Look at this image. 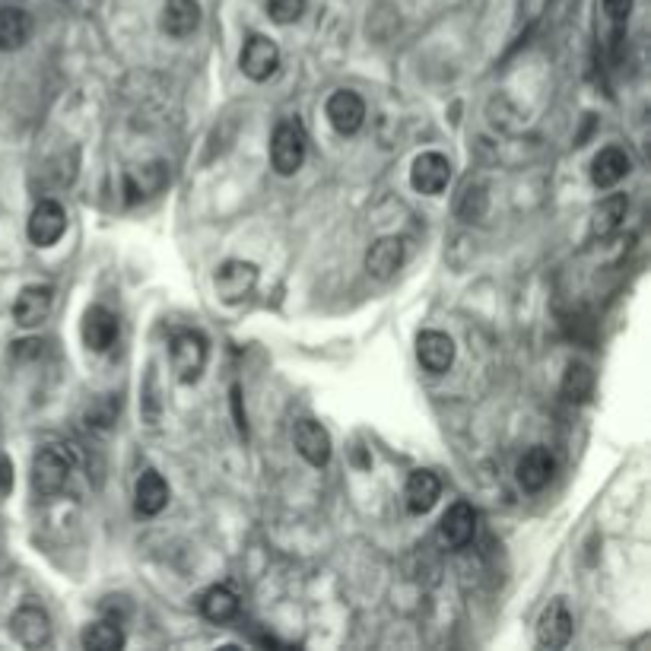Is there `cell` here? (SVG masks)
Wrapping results in <instances>:
<instances>
[{
  "label": "cell",
  "instance_id": "d4e9b609",
  "mask_svg": "<svg viewBox=\"0 0 651 651\" xmlns=\"http://www.w3.org/2000/svg\"><path fill=\"white\" fill-rule=\"evenodd\" d=\"M594 391V372L585 363H569L563 375V397L572 404H585Z\"/></svg>",
  "mask_w": 651,
  "mask_h": 651
},
{
  "label": "cell",
  "instance_id": "52a82bcc",
  "mask_svg": "<svg viewBox=\"0 0 651 651\" xmlns=\"http://www.w3.org/2000/svg\"><path fill=\"white\" fill-rule=\"evenodd\" d=\"M477 534V512L474 505L467 502H455L451 509L442 515V524H439V537L448 550H464L470 540Z\"/></svg>",
  "mask_w": 651,
  "mask_h": 651
},
{
  "label": "cell",
  "instance_id": "5b68a950",
  "mask_svg": "<svg viewBox=\"0 0 651 651\" xmlns=\"http://www.w3.org/2000/svg\"><path fill=\"white\" fill-rule=\"evenodd\" d=\"M213 286H216V296L223 302H242L255 293L258 286V267L251 261H226L220 270H216L213 277Z\"/></svg>",
  "mask_w": 651,
  "mask_h": 651
},
{
  "label": "cell",
  "instance_id": "f1b7e54d",
  "mask_svg": "<svg viewBox=\"0 0 651 651\" xmlns=\"http://www.w3.org/2000/svg\"><path fill=\"white\" fill-rule=\"evenodd\" d=\"M143 413H147L150 423L159 420V388H156V372H153V366L147 369V388H143Z\"/></svg>",
  "mask_w": 651,
  "mask_h": 651
},
{
  "label": "cell",
  "instance_id": "4dcf8cb0",
  "mask_svg": "<svg viewBox=\"0 0 651 651\" xmlns=\"http://www.w3.org/2000/svg\"><path fill=\"white\" fill-rule=\"evenodd\" d=\"M13 490V467L10 458L0 455V493H10Z\"/></svg>",
  "mask_w": 651,
  "mask_h": 651
},
{
  "label": "cell",
  "instance_id": "2e32d148",
  "mask_svg": "<svg viewBox=\"0 0 651 651\" xmlns=\"http://www.w3.org/2000/svg\"><path fill=\"white\" fill-rule=\"evenodd\" d=\"M115 340H118V318L108 309H102V305H93L83 318V343L93 353H105Z\"/></svg>",
  "mask_w": 651,
  "mask_h": 651
},
{
  "label": "cell",
  "instance_id": "83f0119b",
  "mask_svg": "<svg viewBox=\"0 0 651 651\" xmlns=\"http://www.w3.org/2000/svg\"><path fill=\"white\" fill-rule=\"evenodd\" d=\"M458 213L464 216V220H480V216L486 213V194H483V188L477 185V188H464V194H461V201H458Z\"/></svg>",
  "mask_w": 651,
  "mask_h": 651
},
{
  "label": "cell",
  "instance_id": "4fadbf2b",
  "mask_svg": "<svg viewBox=\"0 0 651 651\" xmlns=\"http://www.w3.org/2000/svg\"><path fill=\"white\" fill-rule=\"evenodd\" d=\"M572 639V613L563 601H553L537 623V642L544 648H566Z\"/></svg>",
  "mask_w": 651,
  "mask_h": 651
},
{
  "label": "cell",
  "instance_id": "484cf974",
  "mask_svg": "<svg viewBox=\"0 0 651 651\" xmlns=\"http://www.w3.org/2000/svg\"><path fill=\"white\" fill-rule=\"evenodd\" d=\"M124 645L121 623H93L83 632V648L86 651H118Z\"/></svg>",
  "mask_w": 651,
  "mask_h": 651
},
{
  "label": "cell",
  "instance_id": "7a4b0ae2",
  "mask_svg": "<svg viewBox=\"0 0 651 651\" xmlns=\"http://www.w3.org/2000/svg\"><path fill=\"white\" fill-rule=\"evenodd\" d=\"M305 150H309V134L296 121V118H286L277 124L274 137H270V162L280 175H296L305 162Z\"/></svg>",
  "mask_w": 651,
  "mask_h": 651
},
{
  "label": "cell",
  "instance_id": "ffe728a7",
  "mask_svg": "<svg viewBox=\"0 0 651 651\" xmlns=\"http://www.w3.org/2000/svg\"><path fill=\"white\" fill-rule=\"evenodd\" d=\"M629 169H632L629 156L620 147H607V150H601L598 156H594V162H591V182L598 185V188H613V185L623 182V178L629 175Z\"/></svg>",
  "mask_w": 651,
  "mask_h": 651
},
{
  "label": "cell",
  "instance_id": "7402d4cb",
  "mask_svg": "<svg viewBox=\"0 0 651 651\" xmlns=\"http://www.w3.org/2000/svg\"><path fill=\"white\" fill-rule=\"evenodd\" d=\"M629 210V197L626 194H610L604 201L594 207L591 213V239H607L620 229V223L626 220Z\"/></svg>",
  "mask_w": 651,
  "mask_h": 651
},
{
  "label": "cell",
  "instance_id": "30bf717a",
  "mask_svg": "<svg viewBox=\"0 0 651 651\" xmlns=\"http://www.w3.org/2000/svg\"><path fill=\"white\" fill-rule=\"evenodd\" d=\"M10 629H13L16 642L26 648H42L51 642V620H48V613L35 604H26L16 610L10 620Z\"/></svg>",
  "mask_w": 651,
  "mask_h": 651
},
{
  "label": "cell",
  "instance_id": "7c38bea8",
  "mask_svg": "<svg viewBox=\"0 0 651 651\" xmlns=\"http://www.w3.org/2000/svg\"><path fill=\"white\" fill-rule=\"evenodd\" d=\"M51 302H54L51 286H42V283L23 286L20 296L13 302V321L20 324V328H35V324H42L48 318Z\"/></svg>",
  "mask_w": 651,
  "mask_h": 651
},
{
  "label": "cell",
  "instance_id": "603a6c76",
  "mask_svg": "<svg viewBox=\"0 0 651 651\" xmlns=\"http://www.w3.org/2000/svg\"><path fill=\"white\" fill-rule=\"evenodd\" d=\"M32 16L23 7H0V51H16L29 42Z\"/></svg>",
  "mask_w": 651,
  "mask_h": 651
},
{
  "label": "cell",
  "instance_id": "8fae6325",
  "mask_svg": "<svg viewBox=\"0 0 651 651\" xmlns=\"http://www.w3.org/2000/svg\"><path fill=\"white\" fill-rule=\"evenodd\" d=\"M293 445L312 467H324L331 461V436H328V429L315 420H299L293 426Z\"/></svg>",
  "mask_w": 651,
  "mask_h": 651
},
{
  "label": "cell",
  "instance_id": "9a60e30c",
  "mask_svg": "<svg viewBox=\"0 0 651 651\" xmlns=\"http://www.w3.org/2000/svg\"><path fill=\"white\" fill-rule=\"evenodd\" d=\"M553 470H556V461L547 448H531L524 451V458L518 461V483L524 486L528 493H540L544 486L553 480Z\"/></svg>",
  "mask_w": 651,
  "mask_h": 651
},
{
  "label": "cell",
  "instance_id": "9c48e42d",
  "mask_svg": "<svg viewBox=\"0 0 651 651\" xmlns=\"http://www.w3.org/2000/svg\"><path fill=\"white\" fill-rule=\"evenodd\" d=\"M410 182L420 194H442L451 182V162L442 153H423L413 159Z\"/></svg>",
  "mask_w": 651,
  "mask_h": 651
},
{
  "label": "cell",
  "instance_id": "e0dca14e",
  "mask_svg": "<svg viewBox=\"0 0 651 651\" xmlns=\"http://www.w3.org/2000/svg\"><path fill=\"white\" fill-rule=\"evenodd\" d=\"M401 264H404V239H397V235H385V239H378L369 248V255H366V270L375 280L394 277Z\"/></svg>",
  "mask_w": 651,
  "mask_h": 651
},
{
  "label": "cell",
  "instance_id": "d6986e66",
  "mask_svg": "<svg viewBox=\"0 0 651 651\" xmlns=\"http://www.w3.org/2000/svg\"><path fill=\"white\" fill-rule=\"evenodd\" d=\"M201 26V4L197 0H166L162 7V29L175 39H188V35Z\"/></svg>",
  "mask_w": 651,
  "mask_h": 651
},
{
  "label": "cell",
  "instance_id": "277c9868",
  "mask_svg": "<svg viewBox=\"0 0 651 651\" xmlns=\"http://www.w3.org/2000/svg\"><path fill=\"white\" fill-rule=\"evenodd\" d=\"M239 67L248 80L255 83H264L277 74L280 67V48L277 42H270L267 35H251V39L242 45V54H239Z\"/></svg>",
  "mask_w": 651,
  "mask_h": 651
},
{
  "label": "cell",
  "instance_id": "8992f818",
  "mask_svg": "<svg viewBox=\"0 0 651 651\" xmlns=\"http://www.w3.org/2000/svg\"><path fill=\"white\" fill-rule=\"evenodd\" d=\"M67 229V213L58 201H42V204H35L32 216H29V239L32 245H39V248H48L54 245L64 235Z\"/></svg>",
  "mask_w": 651,
  "mask_h": 651
},
{
  "label": "cell",
  "instance_id": "ba28073f",
  "mask_svg": "<svg viewBox=\"0 0 651 651\" xmlns=\"http://www.w3.org/2000/svg\"><path fill=\"white\" fill-rule=\"evenodd\" d=\"M324 112H328V121L334 124L337 134H356L366 121V102L353 89H337L324 105Z\"/></svg>",
  "mask_w": 651,
  "mask_h": 651
},
{
  "label": "cell",
  "instance_id": "3957f363",
  "mask_svg": "<svg viewBox=\"0 0 651 651\" xmlns=\"http://www.w3.org/2000/svg\"><path fill=\"white\" fill-rule=\"evenodd\" d=\"M207 366V337L197 331H182L172 340V369L178 382L194 385Z\"/></svg>",
  "mask_w": 651,
  "mask_h": 651
},
{
  "label": "cell",
  "instance_id": "4316f807",
  "mask_svg": "<svg viewBox=\"0 0 651 651\" xmlns=\"http://www.w3.org/2000/svg\"><path fill=\"white\" fill-rule=\"evenodd\" d=\"M267 13H270V20H274V23L289 26L305 13V0H267Z\"/></svg>",
  "mask_w": 651,
  "mask_h": 651
},
{
  "label": "cell",
  "instance_id": "f546056e",
  "mask_svg": "<svg viewBox=\"0 0 651 651\" xmlns=\"http://www.w3.org/2000/svg\"><path fill=\"white\" fill-rule=\"evenodd\" d=\"M632 4H636V0H604V13L610 16L613 23H626L629 20V13H632Z\"/></svg>",
  "mask_w": 651,
  "mask_h": 651
},
{
  "label": "cell",
  "instance_id": "ac0fdd59",
  "mask_svg": "<svg viewBox=\"0 0 651 651\" xmlns=\"http://www.w3.org/2000/svg\"><path fill=\"white\" fill-rule=\"evenodd\" d=\"M442 496V483L439 477L432 474V470H417V474H410L407 480V490H404V502L413 515H426L432 505L439 502Z\"/></svg>",
  "mask_w": 651,
  "mask_h": 651
},
{
  "label": "cell",
  "instance_id": "cb8c5ba5",
  "mask_svg": "<svg viewBox=\"0 0 651 651\" xmlns=\"http://www.w3.org/2000/svg\"><path fill=\"white\" fill-rule=\"evenodd\" d=\"M201 613H204L210 623H226V620L235 617V613H239V598H235L232 588L213 585L201 598Z\"/></svg>",
  "mask_w": 651,
  "mask_h": 651
},
{
  "label": "cell",
  "instance_id": "44dd1931",
  "mask_svg": "<svg viewBox=\"0 0 651 651\" xmlns=\"http://www.w3.org/2000/svg\"><path fill=\"white\" fill-rule=\"evenodd\" d=\"M134 499H137L140 515H159L169 505V483L162 480V474H156V470H143L137 480Z\"/></svg>",
  "mask_w": 651,
  "mask_h": 651
},
{
  "label": "cell",
  "instance_id": "6da1fadb",
  "mask_svg": "<svg viewBox=\"0 0 651 651\" xmlns=\"http://www.w3.org/2000/svg\"><path fill=\"white\" fill-rule=\"evenodd\" d=\"M74 470V455L64 445H45L32 458V490L35 496H54L64 490V483Z\"/></svg>",
  "mask_w": 651,
  "mask_h": 651
},
{
  "label": "cell",
  "instance_id": "1f68e13d",
  "mask_svg": "<svg viewBox=\"0 0 651 651\" xmlns=\"http://www.w3.org/2000/svg\"><path fill=\"white\" fill-rule=\"evenodd\" d=\"M232 410H235V423H239V429L245 432L248 423H245V413H242V391H239V385H232Z\"/></svg>",
  "mask_w": 651,
  "mask_h": 651
},
{
  "label": "cell",
  "instance_id": "5bb4252c",
  "mask_svg": "<svg viewBox=\"0 0 651 651\" xmlns=\"http://www.w3.org/2000/svg\"><path fill=\"white\" fill-rule=\"evenodd\" d=\"M417 356H420L423 369L436 372V375L448 372L451 363H455V340L442 331H423L417 337Z\"/></svg>",
  "mask_w": 651,
  "mask_h": 651
}]
</instances>
